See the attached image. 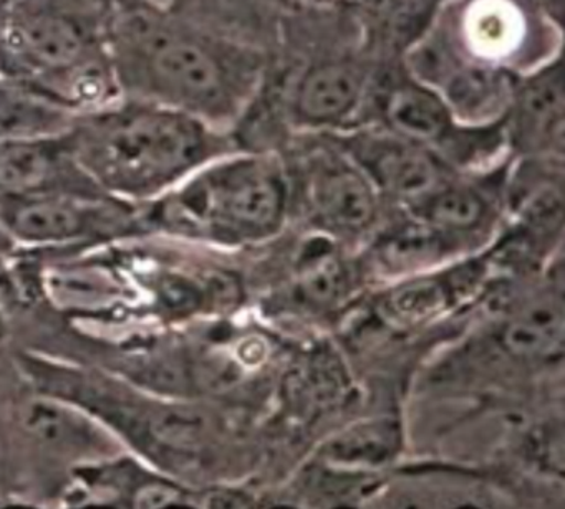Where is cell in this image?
<instances>
[{
    "label": "cell",
    "instance_id": "1",
    "mask_svg": "<svg viewBox=\"0 0 565 509\" xmlns=\"http://www.w3.org/2000/svg\"><path fill=\"white\" fill-rule=\"evenodd\" d=\"M111 62L121 96L196 116L233 118L256 78L254 56L180 10L114 0Z\"/></svg>",
    "mask_w": 565,
    "mask_h": 509
},
{
    "label": "cell",
    "instance_id": "2",
    "mask_svg": "<svg viewBox=\"0 0 565 509\" xmlns=\"http://www.w3.org/2000/svg\"><path fill=\"white\" fill-rule=\"evenodd\" d=\"M65 138L100 191L130 197H148L177 184L220 149L203 119L125 96L77 116Z\"/></svg>",
    "mask_w": 565,
    "mask_h": 509
},
{
    "label": "cell",
    "instance_id": "3",
    "mask_svg": "<svg viewBox=\"0 0 565 509\" xmlns=\"http://www.w3.org/2000/svg\"><path fill=\"white\" fill-rule=\"evenodd\" d=\"M114 0H14L0 39V76L41 93L108 55Z\"/></svg>",
    "mask_w": 565,
    "mask_h": 509
},
{
    "label": "cell",
    "instance_id": "4",
    "mask_svg": "<svg viewBox=\"0 0 565 509\" xmlns=\"http://www.w3.org/2000/svg\"><path fill=\"white\" fill-rule=\"evenodd\" d=\"M180 204L221 235L257 238L280 224L286 187L266 159H237L201 172L181 192Z\"/></svg>",
    "mask_w": 565,
    "mask_h": 509
},
{
    "label": "cell",
    "instance_id": "5",
    "mask_svg": "<svg viewBox=\"0 0 565 509\" xmlns=\"http://www.w3.org/2000/svg\"><path fill=\"white\" fill-rule=\"evenodd\" d=\"M95 192L100 188L78 165L65 134L0 142V194L6 197Z\"/></svg>",
    "mask_w": 565,
    "mask_h": 509
},
{
    "label": "cell",
    "instance_id": "6",
    "mask_svg": "<svg viewBox=\"0 0 565 509\" xmlns=\"http://www.w3.org/2000/svg\"><path fill=\"white\" fill-rule=\"evenodd\" d=\"M352 152L365 174L399 197H429L439 188L438 162L416 142L363 136L352 142Z\"/></svg>",
    "mask_w": 565,
    "mask_h": 509
},
{
    "label": "cell",
    "instance_id": "7",
    "mask_svg": "<svg viewBox=\"0 0 565 509\" xmlns=\"http://www.w3.org/2000/svg\"><path fill=\"white\" fill-rule=\"evenodd\" d=\"M365 88V73L352 62L330 59L303 73L294 96L297 121L309 126L337 124L352 115Z\"/></svg>",
    "mask_w": 565,
    "mask_h": 509
},
{
    "label": "cell",
    "instance_id": "8",
    "mask_svg": "<svg viewBox=\"0 0 565 509\" xmlns=\"http://www.w3.org/2000/svg\"><path fill=\"white\" fill-rule=\"evenodd\" d=\"M312 202L320 217L343 230H360L375 214L365 174L343 161H327L312 177Z\"/></svg>",
    "mask_w": 565,
    "mask_h": 509
},
{
    "label": "cell",
    "instance_id": "9",
    "mask_svg": "<svg viewBox=\"0 0 565 509\" xmlns=\"http://www.w3.org/2000/svg\"><path fill=\"white\" fill-rule=\"evenodd\" d=\"M90 195L55 194L18 198L9 225L25 240L58 241L77 238L90 228Z\"/></svg>",
    "mask_w": 565,
    "mask_h": 509
},
{
    "label": "cell",
    "instance_id": "10",
    "mask_svg": "<svg viewBox=\"0 0 565 509\" xmlns=\"http://www.w3.org/2000/svg\"><path fill=\"white\" fill-rule=\"evenodd\" d=\"M564 86L558 63L532 76L519 89L514 126L519 139L532 144H562L564 136Z\"/></svg>",
    "mask_w": 565,
    "mask_h": 509
},
{
    "label": "cell",
    "instance_id": "11",
    "mask_svg": "<svg viewBox=\"0 0 565 509\" xmlns=\"http://www.w3.org/2000/svg\"><path fill=\"white\" fill-rule=\"evenodd\" d=\"M383 112L393 131L406 141H439L451 129L448 105L415 79H402L388 89Z\"/></svg>",
    "mask_w": 565,
    "mask_h": 509
},
{
    "label": "cell",
    "instance_id": "12",
    "mask_svg": "<svg viewBox=\"0 0 565 509\" xmlns=\"http://www.w3.org/2000/svg\"><path fill=\"white\" fill-rule=\"evenodd\" d=\"M74 119L28 86L0 76V142L65 134Z\"/></svg>",
    "mask_w": 565,
    "mask_h": 509
},
{
    "label": "cell",
    "instance_id": "13",
    "mask_svg": "<svg viewBox=\"0 0 565 509\" xmlns=\"http://www.w3.org/2000/svg\"><path fill=\"white\" fill-rule=\"evenodd\" d=\"M564 317L561 304L542 301L522 311L504 331V346L522 359H544L562 346Z\"/></svg>",
    "mask_w": 565,
    "mask_h": 509
},
{
    "label": "cell",
    "instance_id": "14",
    "mask_svg": "<svg viewBox=\"0 0 565 509\" xmlns=\"http://www.w3.org/2000/svg\"><path fill=\"white\" fill-rule=\"evenodd\" d=\"M452 296L455 293L446 278H418L393 290L386 306L396 320L418 323L445 310Z\"/></svg>",
    "mask_w": 565,
    "mask_h": 509
},
{
    "label": "cell",
    "instance_id": "15",
    "mask_svg": "<svg viewBox=\"0 0 565 509\" xmlns=\"http://www.w3.org/2000/svg\"><path fill=\"white\" fill-rule=\"evenodd\" d=\"M486 204L471 188H438L426 201L429 224L443 230H469L482 220Z\"/></svg>",
    "mask_w": 565,
    "mask_h": 509
},
{
    "label": "cell",
    "instance_id": "16",
    "mask_svg": "<svg viewBox=\"0 0 565 509\" xmlns=\"http://www.w3.org/2000/svg\"><path fill=\"white\" fill-rule=\"evenodd\" d=\"M395 440L396 433L390 423H369L337 438L330 453L345 462H383L392 455Z\"/></svg>",
    "mask_w": 565,
    "mask_h": 509
},
{
    "label": "cell",
    "instance_id": "17",
    "mask_svg": "<svg viewBox=\"0 0 565 509\" xmlns=\"http://www.w3.org/2000/svg\"><path fill=\"white\" fill-rule=\"evenodd\" d=\"M299 284L307 300L317 304H329L342 293L345 273L339 260L326 251L312 254L300 268Z\"/></svg>",
    "mask_w": 565,
    "mask_h": 509
},
{
    "label": "cell",
    "instance_id": "18",
    "mask_svg": "<svg viewBox=\"0 0 565 509\" xmlns=\"http://www.w3.org/2000/svg\"><path fill=\"white\" fill-rule=\"evenodd\" d=\"M12 2L14 0H0V39L8 25L9 15H11Z\"/></svg>",
    "mask_w": 565,
    "mask_h": 509
},
{
    "label": "cell",
    "instance_id": "19",
    "mask_svg": "<svg viewBox=\"0 0 565 509\" xmlns=\"http://www.w3.org/2000/svg\"><path fill=\"white\" fill-rule=\"evenodd\" d=\"M140 2L157 3V6L171 7V9H178L181 3L186 0H140Z\"/></svg>",
    "mask_w": 565,
    "mask_h": 509
}]
</instances>
